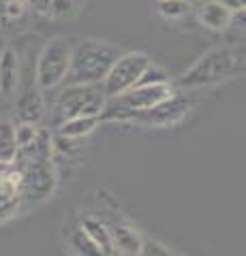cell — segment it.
<instances>
[{
    "instance_id": "6da1fadb",
    "label": "cell",
    "mask_w": 246,
    "mask_h": 256,
    "mask_svg": "<svg viewBox=\"0 0 246 256\" xmlns=\"http://www.w3.org/2000/svg\"><path fill=\"white\" fill-rule=\"evenodd\" d=\"M240 56L233 47L220 45L203 52L190 66L178 77L173 88L180 92H197L205 88L227 84L233 75L240 73Z\"/></svg>"
},
{
    "instance_id": "7a4b0ae2",
    "label": "cell",
    "mask_w": 246,
    "mask_h": 256,
    "mask_svg": "<svg viewBox=\"0 0 246 256\" xmlns=\"http://www.w3.org/2000/svg\"><path fill=\"white\" fill-rule=\"evenodd\" d=\"M124 54L120 45H116L105 38L86 36L79 38L73 45V56H71V68L67 75L69 84H101L107 77L114 62Z\"/></svg>"
},
{
    "instance_id": "3957f363",
    "label": "cell",
    "mask_w": 246,
    "mask_h": 256,
    "mask_svg": "<svg viewBox=\"0 0 246 256\" xmlns=\"http://www.w3.org/2000/svg\"><path fill=\"white\" fill-rule=\"evenodd\" d=\"M73 45L75 43L69 36H52L43 45V50L37 58V68H35V84L43 92H50L65 86L69 68H71Z\"/></svg>"
},
{
    "instance_id": "277c9868",
    "label": "cell",
    "mask_w": 246,
    "mask_h": 256,
    "mask_svg": "<svg viewBox=\"0 0 246 256\" xmlns=\"http://www.w3.org/2000/svg\"><path fill=\"white\" fill-rule=\"evenodd\" d=\"M107 102L101 84H69L60 90L54 105V122L56 126L75 116L101 114Z\"/></svg>"
},
{
    "instance_id": "5b68a950",
    "label": "cell",
    "mask_w": 246,
    "mask_h": 256,
    "mask_svg": "<svg viewBox=\"0 0 246 256\" xmlns=\"http://www.w3.org/2000/svg\"><path fill=\"white\" fill-rule=\"evenodd\" d=\"M15 169L20 171L22 180V194L24 205H37L47 201L58 186V171L54 164V158H41V160H20L13 162Z\"/></svg>"
},
{
    "instance_id": "8992f818",
    "label": "cell",
    "mask_w": 246,
    "mask_h": 256,
    "mask_svg": "<svg viewBox=\"0 0 246 256\" xmlns=\"http://www.w3.org/2000/svg\"><path fill=\"white\" fill-rule=\"evenodd\" d=\"M193 109H195V100L188 94L176 92L167 100L158 102L152 109L129 114L122 120V124H135L144 128H171V126H178L180 122H184Z\"/></svg>"
},
{
    "instance_id": "52a82bcc",
    "label": "cell",
    "mask_w": 246,
    "mask_h": 256,
    "mask_svg": "<svg viewBox=\"0 0 246 256\" xmlns=\"http://www.w3.org/2000/svg\"><path fill=\"white\" fill-rule=\"evenodd\" d=\"M150 64H152V58H150L146 52H139V50L124 52L120 58L114 62V66L109 68L107 77L101 82L103 94H105L107 98H114V96L124 94L126 90L135 88Z\"/></svg>"
},
{
    "instance_id": "ba28073f",
    "label": "cell",
    "mask_w": 246,
    "mask_h": 256,
    "mask_svg": "<svg viewBox=\"0 0 246 256\" xmlns=\"http://www.w3.org/2000/svg\"><path fill=\"white\" fill-rule=\"evenodd\" d=\"M24 194H22V180L20 171L13 169L0 180V224L13 220L15 216L24 212Z\"/></svg>"
},
{
    "instance_id": "9c48e42d",
    "label": "cell",
    "mask_w": 246,
    "mask_h": 256,
    "mask_svg": "<svg viewBox=\"0 0 246 256\" xmlns=\"http://www.w3.org/2000/svg\"><path fill=\"white\" fill-rule=\"evenodd\" d=\"M199 24L210 32H225L233 24V11L218 0H199L195 6Z\"/></svg>"
},
{
    "instance_id": "30bf717a",
    "label": "cell",
    "mask_w": 246,
    "mask_h": 256,
    "mask_svg": "<svg viewBox=\"0 0 246 256\" xmlns=\"http://www.w3.org/2000/svg\"><path fill=\"white\" fill-rule=\"evenodd\" d=\"M45 118V98L43 90L37 84L24 90V94L18 98L15 105V120L18 122H30V124H41Z\"/></svg>"
},
{
    "instance_id": "8fae6325",
    "label": "cell",
    "mask_w": 246,
    "mask_h": 256,
    "mask_svg": "<svg viewBox=\"0 0 246 256\" xmlns=\"http://www.w3.org/2000/svg\"><path fill=\"white\" fill-rule=\"evenodd\" d=\"M20 77H22L20 54L13 47H5L0 52V94L13 96L20 88Z\"/></svg>"
},
{
    "instance_id": "7c38bea8",
    "label": "cell",
    "mask_w": 246,
    "mask_h": 256,
    "mask_svg": "<svg viewBox=\"0 0 246 256\" xmlns=\"http://www.w3.org/2000/svg\"><path fill=\"white\" fill-rule=\"evenodd\" d=\"M114 239V248L120 256H139L141 244H144V235L139 233L137 226L129 222H116L109 226Z\"/></svg>"
},
{
    "instance_id": "4fadbf2b",
    "label": "cell",
    "mask_w": 246,
    "mask_h": 256,
    "mask_svg": "<svg viewBox=\"0 0 246 256\" xmlns=\"http://www.w3.org/2000/svg\"><path fill=\"white\" fill-rule=\"evenodd\" d=\"M79 226H82L84 233L94 242V246L103 252V256L116 254L112 230H109V226L101 218H97V216H84V218H79Z\"/></svg>"
},
{
    "instance_id": "5bb4252c",
    "label": "cell",
    "mask_w": 246,
    "mask_h": 256,
    "mask_svg": "<svg viewBox=\"0 0 246 256\" xmlns=\"http://www.w3.org/2000/svg\"><path fill=\"white\" fill-rule=\"evenodd\" d=\"M103 124L101 114H92V116H75L69 118L65 122H60L56 126V134L65 139H86L88 134H92L97 128Z\"/></svg>"
},
{
    "instance_id": "9a60e30c",
    "label": "cell",
    "mask_w": 246,
    "mask_h": 256,
    "mask_svg": "<svg viewBox=\"0 0 246 256\" xmlns=\"http://www.w3.org/2000/svg\"><path fill=\"white\" fill-rule=\"evenodd\" d=\"M193 2L190 0H156V13L165 22H182L193 13Z\"/></svg>"
},
{
    "instance_id": "2e32d148",
    "label": "cell",
    "mask_w": 246,
    "mask_h": 256,
    "mask_svg": "<svg viewBox=\"0 0 246 256\" xmlns=\"http://www.w3.org/2000/svg\"><path fill=\"white\" fill-rule=\"evenodd\" d=\"M67 244H69L71 252H73L75 256H103V252L99 250L97 246H94L92 239L84 233L79 224L69 230V235H67Z\"/></svg>"
},
{
    "instance_id": "e0dca14e",
    "label": "cell",
    "mask_w": 246,
    "mask_h": 256,
    "mask_svg": "<svg viewBox=\"0 0 246 256\" xmlns=\"http://www.w3.org/2000/svg\"><path fill=\"white\" fill-rule=\"evenodd\" d=\"M15 158V124L0 118V160L13 162Z\"/></svg>"
},
{
    "instance_id": "ac0fdd59",
    "label": "cell",
    "mask_w": 246,
    "mask_h": 256,
    "mask_svg": "<svg viewBox=\"0 0 246 256\" xmlns=\"http://www.w3.org/2000/svg\"><path fill=\"white\" fill-rule=\"evenodd\" d=\"M165 82H171L169 75H167V70H165L163 66H158L156 62H152L144 70V75H141L137 86H152V84H165Z\"/></svg>"
},
{
    "instance_id": "d6986e66",
    "label": "cell",
    "mask_w": 246,
    "mask_h": 256,
    "mask_svg": "<svg viewBox=\"0 0 246 256\" xmlns=\"http://www.w3.org/2000/svg\"><path fill=\"white\" fill-rule=\"evenodd\" d=\"M139 256H178L173 250H169L165 244H161L158 239L152 237H144V244H141Z\"/></svg>"
},
{
    "instance_id": "ffe728a7",
    "label": "cell",
    "mask_w": 246,
    "mask_h": 256,
    "mask_svg": "<svg viewBox=\"0 0 246 256\" xmlns=\"http://www.w3.org/2000/svg\"><path fill=\"white\" fill-rule=\"evenodd\" d=\"M218 2L227 4L229 9L233 13H240V11H246V0H218Z\"/></svg>"
},
{
    "instance_id": "44dd1931",
    "label": "cell",
    "mask_w": 246,
    "mask_h": 256,
    "mask_svg": "<svg viewBox=\"0 0 246 256\" xmlns=\"http://www.w3.org/2000/svg\"><path fill=\"white\" fill-rule=\"evenodd\" d=\"M233 24H237L240 28H246V11L233 13Z\"/></svg>"
},
{
    "instance_id": "7402d4cb",
    "label": "cell",
    "mask_w": 246,
    "mask_h": 256,
    "mask_svg": "<svg viewBox=\"0 0 246 256\" xmlns=\"http://www.w3.org/2000/svg\"><path fill=\"white\" fill-rule=\"evenodd\" d=\"M11 169H13V162H9V160H0V180H3Z\"/></svg>"
},
{
    "instance_id": "603a6c76",
    "label": "cell",
    "mask_w": 246,
    "mask_h": 256,
    "mask_svg": "<svg viewBox=\"0 0 246 256\" xmlns=\"http://www.w3.org/2000/svg\"><path fill=\"white\" fill-rule=\"evenodd\" d=\"M240 73L246 77V60H242V64H240Z\"/></svg>"
},
{
    "instance_id": "cb8c5ba5",
    "label": "cell",
    "mask_w": 246,
    "mask_h": 256,
    "mask_svg": "<svg viewBox=\"0 0 246 256\" xmlns=\"http://www.w3.org/2000/svg\"><path fill=\"white\" fill-rule=\"evenodd\" d=\"M3 109H5V107H3V102H0V114H3Z\"/></svg>"
},
{
    "instance_id": "d4e9b609",
    "label": "cell",
    "mask_w": 246,
    "mask_h": 256,
    "mask_svg": "<svg viewBox=\"0 0 246 256\" xmlns=\"http://www.w3.org/2000/svg\"><path fill=\"white\" fill-rule=\"evenodd\" d=\"M0 32H3V28H0Z\"/></svg>"
}]
</instances>
